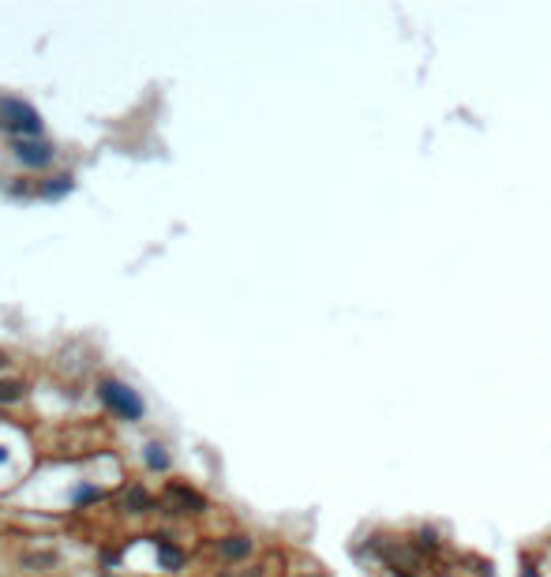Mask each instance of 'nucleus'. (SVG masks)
<instances>
[{
    "label": "nucleus",
    "mask_w": 551,
    "mask_h": 577,
    "mask_svg": "<svg viewBox=\"0 0 551 577\" xmlns=\"http://www.w3.org/2000/svg\"><path fill=\"white\" fill-rule=\"evenodd\" d=\"M101 390H105V401H109L113 409H121L124 416H139V413H143L139 398H135V393H131L128 386H121V383H105Z\"/></svg>",
    "instance_id": "f257e3e1"
},
{
    "label": "nucleus",
    "mask_w": 551,
    "mask_h": 577,
    "mask_svg": "<svg viewBox=\"0 0 551 577\" xmlns=\"http://www.w3.org/2000/svg\"><path fill=\"white\" fill-rule=\"evenodd\" d=\"M19 157H26L30 165H45L52 154H49L45 147H30V142H19Z\"/></svg>",
    "instance_id": "f03ea898"
},
{
    "label": "nucleus",
    "mask_w": 551,
    "mask_h": 577,
    "mask_svg": "<svg viewBox=\"0 0 551 577\" xmlns=\"http://www.w3.org/2000/svg\"><path fill=\"white\" fill-rule=\"evenodd\" d=\"M11 398H19V386L16 383H0V401H11Z\"/></svg>",
    "instance_id": "7ed1b4c3"
}]
</instances>
